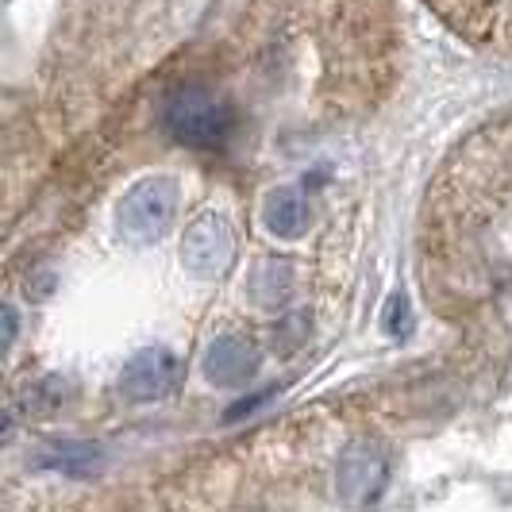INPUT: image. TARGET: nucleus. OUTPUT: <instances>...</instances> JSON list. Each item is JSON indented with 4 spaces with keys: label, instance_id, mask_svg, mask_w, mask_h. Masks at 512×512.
<instances>
[{
    "label": "nucleus",
    "instance_id": "obj_6",
    "mask_svg": "<svg viewBox=\"0 0 512 512\" xmlns=\"http://www.w3.org/2000/svg\"><path fill=\"white\" fill-rule=\"evenodd\" d=\"M258 347L243 335H216L205 351V378L220 389H239L258 374Z\"/></svg>",
    "mask_w": 512,
    "mask_h": 512
},
{
    "label": "nucleus",
    "instance_id": "obj_4",
    "mask_svg": "<svg viewBox=\"0 0 512 512\" xmlns=\"http://www.w3.org/2000/svg\"><path fill=\"white\" fill-rule=\"evenodd\" d=\"M181 382V362L166 351V347H147V351H135L124 370H120V393L128 401H162L170 397Z\"/></svg>",
    "mask_w": 512,
    "mask_h": 512
},
{
    "label": "nucleus",
    "instance_id": "obj_10",
    "mask_svg": "<svg viewBox=\"0 0 512 512\" xmlns=\"http://www.w3.org/2000/svg\"><path fill=\"white\" fill-rule=\"evenodd\" d=\"M382 324H385V332H389V335H405V332H409L412 308H409V297H405V293H393V297H389Z\"/></svg>",
    "mask_w": 512,
    "mask_h": 512
},
{
    "label": "nucleus",
    "instance_id": "obj_9",
    "mask_svg": "<svg viewBox=\"0 0 512 512\" xmlns=\"http://www.w3.org/2000/svg\"><path fill=\"white\" fill-rule=\"evenodd\" d=\"M289 293H293V270H289V262L266 258L262 266H255V274H251V297H255V305L282 308L289 301Z\"/></svg>",
    "mask_w": 512,
    "mask_h": 512
},
{
    "label": "nucleus",
    "instance_id": "obj_12",
    "mask_svg": "<svg viewBox=\"0 0 512 512\" xmlns=\"http://www.w3.org/2000/svg\"><path fill=\"white\" fill-rule=\"evenodd\" d=\"M16 343V308L4 305V347Z\"/></svg>",
    "mask_w": 512,
    "mask_h": 512
},
{
    "label": "nucleus",
    "instance_id": "obj_2",
    "mask_svg": "<svg viewBox=\"0 0 512 512\" xmlns=\"http://www.w3.org/2000/svg\"><path fill=\"white\" fill-rule=\"evenodd\" d=\"M389 486V451L374 439H355L335 462V493L347 509H370Z\"/></svg>",
    "mask_w": 512,
    "mask_h": 512
},
{
    "label": "nucleus",
    "instance_id": "obj_8",
    "mask_svg": "<svg viewBox=\"0 0 512 512\" xmlns=\"http://www.w3.org/2000/svg\"><path fill=\"white\" fill-rule=\"evenodd\" d=\"M262 224L278 239H301L312 224V208L297 189H274L262 205Z\"/></svg>",
    "mask_w": 512,
    "mask_h": 512
},
{
    "label": "nucleus",
    "instance_id": "obj_3",
    "mask_svg": "<svg viewBox=\"0 0 512 512\" xmlns=\"http://www.w3.org/2000/svg\"><path fill=\"white\" fill-rule=\"evenodd\" d=\"M174 208H178V185L174 181L143 178L139 185H131L128 197L120 201L116 224L131 243H154L174 224Z\"/></svg>",
    "mask_w": 512,
    "mask_h": 512
},
{
    "label": "nucleus",
    "instance_id": "obj_1",
    "mask_svg": "<svg viewBox=\"0 0 512 512\" xmlns=\"http://www.w3.org/2000/svg\"><path fill=\"white\" fill-rule=\"evenodd\" d=\"M158 120H162V131L181 147L216 151L235 131V108L216 89H208L201 81H185L162 97Z\"/></svg>",
    "mask_w": 512,
    "mask_h": 512
},
{
    "label": "nucleus",
    "instance_id": "obj_7",
    "mask_svg": "<svg viewBox=\"0 0 512 512\" xmlns=\"http://www.w3.org/2000/svg\"><path fill=\"white\" fill-rule=\"evenodd\" d=\"M39 466L51 474H62V478H93L104 466V451L97 443H85V439H62V443L43 447Z\"/></svg>",
    "mask_w": 512,
    "mask_h": 512
},
{
    "label": "nucleus",
    "instance_id": "obj_11",
    "mask_svg": "<svg viewBox=\"0 0 512 512\" xmlns=\"http://www.w3.org/2000/svg\"><path fill=\"white\" fill-rule=\"evenodd\" d=\"M274 397H278V385H266V389H258V393H251V397H239V401L224 412V420L235 424V420H243V416H255V412L262 409L266 401H274Z\"/></svg>",
    "mask_w": 512,
    "mask_h": 512
},
{
    "label": "nucleus",
    "instance_id": "obj_5",
    "mask_svg": "<svg viewBox=\"0 0 512 512\" xmlns=\"http://www.w3.org/2000/svg\"><path fill=\"white\" fill-rule=\"evenodd\" d=\"M231 255H235V239H231V228L220 220V216H201L185 228V239H181V258L185 266L197 274V278H216L231 266Z\"/></svg>",
    "mask_w": 512,
    "mask_h": 512
}]
</instances>
